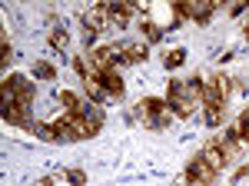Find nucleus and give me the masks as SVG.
I'll return each instance as SVG.
<instances>
[{
	"mask_svg": "<svg viewBox=\"0 0 249 186\" xmlns=\"http://www.w3.org/2000/svg\"><path fill=\"white\" fill-rule=\"evenodd\" d=\"M146 14H150V23L153 27H160V30H173L176 23H179V7L176 3H153V7H146Z\"/></svg>",
	"mask_w": 249,
	"mask_h": 186,
	"instance_id": "f257e3e1",
	"label": "nucleus"
},
{
	"mask_svg": "<svg viewBox=\"0 0 249 186\" xmlns=\"http://www.w3.org/2000/svg\"><path fill=\"white\" fill-rule=\"evenodd\" d=\"M150 56V43L146 40H130V43H120V60H116V70L120 67H130V63H143Z\"/></svg>",
	"mask_w": 249,
	"mask_h": 186,
	"instance_id": "f03ea898",
	"label": "nucleus"
},
{
	"mask_svg": "<svg viewBox=\"0 0 249 186\" xmlns=\"http://www.w3.org/2000/svg\"><path fill=\"white\" fill-rule=\"evenodd\" d=\"M186 176L193 180V186H213L219 173H216L213 167H206V163H203L199 156H193V160H190V167H186Z\"/></svg>",
	"mask_w": 249,
	"mask_h": 186,
	"instance_id": "7ed1b4c3",
	"label": "nucleus"
},
{
	"mask_svg": "<svg viewBox=\"0 0 249 186\" xmlns=\"http://www.w3.org/2000/svg\"><path fill=\"white\" fill-rule=\"evenodd\" d=\"M3 83H7V87L14 90V96H17V103H20V107H30V103H34V83H30L27 76L14 74V76H7Z\"/></svg>",
	"mask_w": 249,
	"mask_h": 186,
	"instance_id": "20e7f679",
	"label": "nucleus"
},
{
	"mask_svg": "<svg viewBox=\"0 0 249 186\" xmlns=\"http://www.w3.org/2000/svg\"><path fill=\"white\" fill-rule=\"evenodd\" d=\"M199 160L206 163V167H213L216 173H223V167H226V153L219 149V143L213 140V143H206V147L199 149Z\"/></svg>",
	"mask_w": 249,
	"mask_h": 186,
	"instance_id": "39448f33",
	"label": "nucleus"
},
{
	"mask_svg": "<svg viewBox=\"0 0 249 186\" xmlns=\"http://www.w3.org/2000/svg\"><path fill=\"white\" fill-rule=\"evenodd\" d=\"M130 17H133L130 3H110V27H126Z\"/></svg>",
	"mask_w": 249,
	"mask_h": 186,
	"instance_id": "423d86ee",
	"label": "nucleus"
},
{
	"mask_svg": "<svg viewBox=\"0 0 249 186\" xmlns=\"http://www.w3.org/2000/svg\"><path fill=\"white\" fill-rule=\"evenodd\" d=\"M3 120H7L10 127H27V123H30V120H27V107H20V103L3 107Z\"/></svg>",
	"mask_w": 249,
	"mask_h": 186,
	"instance_id": "0eeeda50",
	"label": "nucleus"
},
{
	"mask_svg": "<svg viewBox=\"0 0 249 186\" xmlns=\"http://www.w3.org/2000/svg\"><path fill=\"white\" fill-rule=\"evenodd\" d=\"M183 63H186V50H183V47H179V50H170V54L163 56V67H166V70H176V67H183Z\"/></svg>",
	"mask_w": 249,
	"mask_h": 186,
	"instance_id": "6e6552de",
	"label": "nucleus"
},
{
	"mask_svg": "<svg viewBox=\"0 0 249 186\" xmlns=\"http://www.w3.org/2000/svg\"><path fill=\"white\" fill-rule=\"evenodd\" d=\"M60 103L67 107V113H80V110H83L80 96H77V93H70V90H63V93H60Z\"/></svg>",
	"mask_w": 249,
	"mask_h": 186,
	"instance_id": "1a4fd4ad",
	"label": "nucleus"
},
{
	"mask_svg": "<svg viewBox=\"0 0 249 186\" xmlns=\"http://www.w3.org/2000/svg\"><path fill=\"white\" fill-rule=\"evenodd\" d=\"M67 43H70L67 30H63V27H53V30H50V47H53V50H67Z\"/></svg>",
	"mask_w": 249,
	"mask_h": 186,
	"instance_id": "9d476101",
	"label": "nucleus"
},
{
	"mask_svg": "<svg viewBox=\"0 0 249 186\" xmlns=\"http://www.w3.org/2000/svg\"><path fill=\"white\" fill-rule=\"evenodd\" d=\"M34 76H40V80H53V76H57V70H53V63L37 60V63H34Z\"/></svg>",
	"mask_w": 249,
	"mask_h": 186,
	"instance_id": "9b49d317",
	"label": "nucleus"
},
{
	"mask_svg": "<svg viewBox=\"0 0 249 186\" xmlns=\"http://www.w3.org/2000/svg\"><path fill=\"white\" fill-rule=\"evenodd\" d=\"M203 120H206L210 127H219V123H223V107H206V110H203Z\"/></svg>",
	"mask_w": 249,
	"mask_h": 186,
	"instance_id": "f8f14e48",
	"label": "nucleus"
},
{
	"mask_svg": "<svg viewBox=\"0 0 249 186\" xmlns=\"http://www.w3.org/2000/svg\"><path fill=\"white\" fill-rule=\"evenodd\" d=\"M236 133H239V136L249 143V110L239 113V120H236Z\"/></svg>",
	"mask_w": 249,
	"mask_h": 186,
	"instance_id": "ddd939ff",
	"label": "nucleus"
},
{
	"mask_svg": "<svg viewBox=\"0 0 249 186\" xmlns=\"http://www.w3.org/2000/svg\"><path fill=\"white\" fill-rule=\"evenodd\" d=\"M143 34H146V43H156V40L163 37V30H160V27H153V23H150V20H146V23H143Z\"/></svg>",
	"mask_w": 249,
	"mask_h": 186,
	"instance_id": "4468645a",
	"label": "nucleus"
},
{
	"mask_svg": "<svg viewBox=\"0 0 249 186\" xmlns=\"http://www.w3.org/2000/svg\"><path fill=\"white\" fill-rule=\"evenodd\" d=\"M67 176H70V180H73L77 186H83V183H87V173H83V169H70Z\"/></svg>",
	"mask_w": 249,
	"mask_h": 186,
	"instance_id": "2eb2a0df",
	"label": "nucleus"
},
{
	"mask_svg": "<svg viewBox=\"0 0 249 186\" xmlns=\"http://www.w3.org/2000/svg\"><path fill=\"white\" fill-rule=\"evenodd\" d=\"M50 180H53V186H77L73 180H70V176H67V173H60V176H50Z\"/></svg>",
	"mask_w": 249,
	"mask_h": 186,
	"instance_id": "dca6fc26",
	"label": "nucleus"
},
{
	"mask_svg": "<svg viewBox=\"0 0 249 186\" xmlns=\"http://www.w3.org/2000/svg\"><path fill=\"white\" fill-rule=\"evenodd\" d=\"M37 186H53V180H40V183Z\"/></svg>",
	"mask_w": 249,
	"mask_h": 186,
	"instance_id": "f3484780",
	"label": "nucleus"
}]
</instances>
